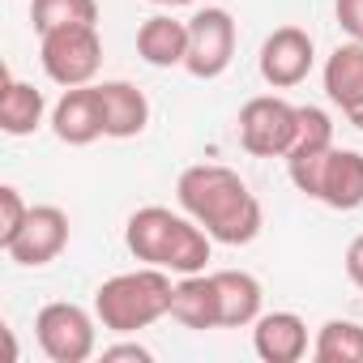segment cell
I'll list each match as a JSON object with an SVG mask.
<instances>
[{
	"label": "cell",
	"instance_id": "cell-1",
	"mask_svg": "<svg viewBox=\"0 0 363 363\" xmlns=\"http://www.w3.org/2000/svg\"><path fill=\"white\" fill-rule=\"evenodd\" d=\"M175 201L189 218H197L214 244L244 248L261 235L265 214L257 193L244 184V175L223 162H193L175 179Z\"/></svg>",
	"mask_w": 363,
	"mask_h": 363
},
{
	"label": "cell",
	"instance_id": "cell-2",
	"mask_svg": "<svg viewBox=\"0 0 363 363\" xmlns=\"http://www.w3.org/2000/svg\"><path fill=\"white\" fill-rule=\"evenodd\" d=\"M124 244L128 252L141 261V265H158L175 278H184V274H201L206 261H210V231L189 218L184 210H167V206H141L128 214L124 223Z\"/></svg>",
	"mask_w": 363,
	"mask_h": 363
},
{
	"label": "cell",
	"instance_id": "cell-3",
	"mask_svg": "<svg viewBox=\"0 0 363 363\" xmlns=\"http://www.w3.org/2000/svg\"><path fill=\"white\" fill-rule=\"evenodd\" d=\"M171 291H175V282H171L167 269L141 265V269L107 278L94 291V316H99L103 329L128 337V333H141L154 320L171 316Z\"/></svg>",
	"mask_w": 363,
	"mask_h": 363
},
{
	"label": "cell",
	"instance_id": "cell-4",
	"mask_svg": "<svg viewBox=\"0 0 363 363\" xmlns=\"http://www.w3.org/2000/svg\"><path fill=\"white\" fill-rule=\"evenodd\" d=\"M291 171V184L329 206V210H359L363 206V154L359 150H342V145H329L312 158H291L286 162Z\"/></svg>",
	"mask_w": 363,
	"mask_h": 363
},
{
	"label": "cell",
	"instance_id": "cell-5",
	"mask_svg": "<svg viewBox=\"0 0 363 363\" xmlns=\"http://www.w3.org/2000/svg\"><path fill=\"white\" fill-rule=\"evenodd\" d=\"M35 337L52 363H86L99 350V316L69 299L43 303L35 316Z\"/></svg>",
	"mask_w": 363,
	"mask_h": 363
},
{
	"label": "cell",
	"instance_id": "cell-6",
	"mask_svg": "<svg viewBox=\"0 0 363 363\" xmlns=\"http://www.w3.org/2000/svg\"><path fill=\"white\" fill-rule=\"evenodd\" d=\"M39 60H43V73L56 86H65V90L90 86L99 65H103L99 26H60V30L39 35Z\"/></svg>",
	"mask_w": 363,
	"mask_h": 363
},
{
	"label": "cell",
	"instance_id": "cell-7",
	"mask_svg": "<svg viewBox=\"0 0 363 363\" xmlns=\"http://www.w3.org/2000/svg\"><path fill=\"white\" fill-rule=\"evenodd\" d=\"M295 128H299V107L278 99V94L248 99L240 107V120H235L240 145L252 158H286V150L295 141Z\"/></svg>",
	"mask_w": 363,
	"mask_h": 363
},
{
	"label": "cell",
	"instance_id": "cell-8",
	"mask_svg": "<svg viewBox=\"0 0 363 363\" xmlns=\"http://www.w3.org/2000/svg\"><path fill=\"white\" fill-rule=\"evenodd\" d=\"M235 60V18L218 5H206L189 18V56L184 69L197 82H214Z\"/></svg>",
	"mask_w": 363,
	"mask_h": 363
},
{
	"label": "cell",
	"instance_id": "cell-9",
	"mask_svg": "<svg viewBox=\"0 0 363 363\" xmlns=\"http://www.w3.org/2000/svg\"><path fill=\"white\" fill-rule=\"evenodd\" d=\"M65 248H69V214L60 206H30L22 231L5 244V257L22 269H39L52 265Z\"/></svg>",
	"mask_w": 363,
	"mask_h": 363
},
{
	"label": "cell",
	"instance_id": "cell-10",
	"mask_svg": "<svg viewBox=\"0 0 363 363\" xmlns=\"http://www.w3.org/2000/svg\"><path fill=\"white\" fill-rule=\"evenodd\" d=\"M316 65V43L303 26H278L265 43H261V56H257V69L265 77V86L274 90H291L299 86Z\"/></svg>",
	"mask_w": 363,
	"mask_h": 363
},
{
	"label": "cell",
	"instance_id": "cell-11",
	"mask_svg": "<svg viewBox=\"0 0 363 363\" xmlns=\"http://www.w3.org/2000/svg\"><path fill=\"white\" fill-rule=\"evenodd\" d=\"M52 133L65 141V145H90L99 137H107V124H103V99H99V86H73L60 94V103L52 107Z\"/></svg>",
	"mask_w": 363,
	"mask_h": 363
},
{
	"label": "cell",
	"instance_id": "cell-12",
	"mask_svg": "<svg viewBox=\"0 0 363 363\" xmlns=\"http://www.w3.org/2000/svg\"><path fill=\"white\" fill-rule=\"evenodd\" d=\"M252 350L265 363H299L308 354V325L295 312H261L252 320Z\"/></svg>",
	"mask_w": 363,
	"mask_h": 363
},
{
	"label": "cell",
	"instance_id": "cell-13",
	"mask_svg": "<svg viewBox=\"0 0 363 363\" xmlns=\"http://www.w3.org/2000/svg\"><path fill=\"white\" fill-rule=\"evenodd\" d=\"M171 320H179L184 329H223V308H218V286L214 274H184L171 291Z\"/></svg>",
	"mask_w": 363,
	"mask_h": 363
},
{
	"label": "cell",
	"instance_id": "cell-14",
	"mask_svg": "<svg viewBox=\"0 0 363 363\" xmlns=\"http://www.w3.org/2000/svg\"><path fill=\"white\" fill-rule=\"evenodd\" d=\"M99 99H103V124L111 141H128L145 133L150 124L145 90H137L133 82H99Z\"/></svg>",
	"mask_w": 363,
	"mask_h": 363
},
{
	"label": "cell",
	"instance_id": "cell-15",
	"mask_svg": "<svg viewBox=\"0 0 363 363\" xmlns=\"http://www.w3.org/2000/svg\"><path fill=\"white\" fill-rule=\"evenodd\" d=\"M137 56L150 69H175L189 56V22H175L171 13H154L137 26Z\"/></svg>",
	"mask_w": 363,
	"mask_h": 363
},
{
	"label": "cell",
	"instance_id": "cell-16",
	"mask_svg": "<svg viewBox=\"0 0 363 363\" xmlns=\"http://www.w3.org/2000/svg\"><path fill=\"white\" fill-rule=\"evenodd\" d=\"M325 94L333 107H342L346 116H354L363 107V43H342L333 48V56L325 60Z\"/></svg>",
	"mask_w": 363,
	"mask_h": 363
},
{
	"label": "cell",
	"instance_id": "cell-17",
	"mask_svg": "<svg viewBox=\"0 0 363 363\" xmlns=\"http://www.w3.org/2000/svg\"><path fill=\"white\" fill-rule=\"evenodd\" d=\"M214 286H218V308H223V329H244L261 316L265 308V291L252 274L244 269H214Z\"/></svg>",
	"mask_w": 363,
	"mask_h": 363
},
{
	"label": "cell",
	"instance_id": "cell-18",
	"mask_svg": "<svg viewBox=\"0 0 363 363\" xmlns=\"http://www.w3.org/2000/svg\"><path fill=\"white\" fill-rule=\"evenodd\" d=\"M48 116V99L43 90H35L22 77H5V90H0V128L9 137H30Z\"/></svg>",
	"mask_w": 363,
	"mask_h": 363
},
{
	"label": "cell",
	"instance_id": "cell-19",
	"mask_svg": "<svg viewBox=\"0 0 363 363\" xmlns=\"http://www.w3.org/2000/svg\"><path fill=\"white\" fill-rule=\"evenodd\" d=\"M316 363H363V325L359 320H325L312 342Z\"/></svg>",
	"mask_w": 363,
	"mask_h": 363
},
{
	"label": "cell",
	"instance_id": "cell-20",
	"mask_svg": "<svg viewBox=\"0 0 363 363\" xmlns=\"http://www.w3.org/2000/svg\"><path fill=\"white\" fill-rule=\"evenodd\" d=\"M30 22L39 35L60 26H99V0H30Z\"/></svg>",
	"mask_w": 363,
	"mask_h": 363
},
{
	"label": "cell",
	"instance_id": "cell-21",
	"mask_svg": "<svg viewBox=\"0 0 363 363\" xmlns=\"http://www.w3.org/2000/svg\"><path fill=\"white\" fill-rule=\"evenodd\" d=\"M329 145H333V120H329V111H320L312 103L299 107V128H295V141L286 150V162L291 158H312V154H320Z\"/></svg>",
	"mask_w": 363,
	"mask_h": 363
},
{
	"label": "cell",
	"instance_id": "cell-22",
	"mask_svg": "<svg viewBox=\"0 0 363 363\" xmlns=\"http://www.w3.org/2000/svg\"><path fill=\"white\" fill-rule=\"evenodd\" d=\"M26 214H30V206L22 201V193H18L13 184H5V189H0V248H5V244H9V240L22 231Z\"/></svg>",
	"mask_w": 363,
	"mask_h": 363
},
{
	"label": "cell",
	"instance_id": "cell-23",
	"mask_svg": "<svg viewBox=\"0 0 363 363\" xmlns=\"http://www.w3.org/2000/svg\"><path fill=\"white\" fill-rule=\"evenodd\" d=\"M333 13H337V26H342L354 43H363V0H337Z\"/></svg>",
	"mask_w": 363,
	"mask_h": 363
},
{
	"label": "cell",
	"instance_id": "cell-24",
	"mask_svg": "<svg viewBox=\"0 0 363 363\" xmlns=\"http://www.w3.org/2000/svg\"><path fill=\"white\" fill-rule=\"evenodd\" d=\"M116 359H133V363H150L154 350L141 346V342H116V346H103V363H116Z\"/></svg>",
	"mask_w": 363,
	"mask_h": 363
},
{
	"label": "cell",
	"instance_id": "cell-25",
	"mask_svg": "<svg viewBox=\"0 0 363 363\" xmlns=\"http://www.w3.org/2000/svg\"><path fill=\"white\" fill-rule=\"evenodd\" d=\"M346 278L363 291V235H354L350 248H346Z\"/></svg>",
	"mask_w": 363,
	"mask_h": 363
},
{
	"label": "cell",
	"instance_id": "cell-26",
	"mask_svg": "<svg viewBox=\"0 0 363 363\" xmlns=\"http://www.w3.org/2000/svg\"><path fill=\"white\" fill-rule=\"evenodd\" d=\"M150 5H158V9H179V5H197V0H150Z\"/></svg>",
	"mask_w": 363,
	"mask_h": 363
},
{
	"label": "cell",
	"instance_id": "cell-27",
	"mask_svg": "<svg viewBox=\"0 0 363 363\" xmlns=\"http://www.w3.org/2000/svg\"><path fill=\"white\" fill-rule=\"evenodd\" d=\"M346 120H350V124H354V128H363V107H359V111H354V116H346Z\"/></svg>",
	"mask_w": 363,
	"mask_h": 363
}]
</instances>
